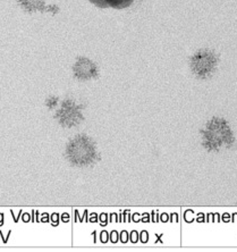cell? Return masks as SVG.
I'll use <instances>...</instances> for the list:
<instances>
[{"label":"cell","instance_id":"7","mask_svg":"<svg viewBox=\"0 0 237 252\" xmlns=\"http://www.w3.org/2000/svg\"><path fill=\"white\" fill-rule=\"evenodd\" d=\"M18 2L24 9H28L30 12L40 8L42 5V0H18Z\"/></svg>","mask_w":237,"mask_h":252},{"label":"cell","instance_id":"3","mask_svg":"<svg viewBox=\"0 0 237 252\" xmlns=\"http://www.w3.org/2000/svg\"><path fill=\"white\" fill-rule=\"evenodd\" d=\"M56 118L65 127H72L79 124L83 120V116L80 107L75 102L66 100L61 103L60 109L56 114Z\"/></svg>","mask_w":237,"mask_h":252},{"label":"cell","instance_id":"4","mask_svg":"<svg viewBox=\"0 0 237 252\" xmlns=\"http://www.w3.org/2000/svg\"><path fill=\"white\" fill-rule=\"evenodd\" d=\"M217 59L213 54L209 51H201L198 55H195L192 61V69L198 76L206 77L212 72L216 67Z\"/></svg>","mask_w":237,"mask_h":252},{"label":"cell","instance_id":"1","mask_svg":"<svg viewBox=\"0 0 237 252\" xmlns=\"http://www.w3.org/2000/svg\"><path fill=\"white\" fill-rule=\"evenodd\" d=\"M66 157L74 166H89L95 160V144L87 135H77L72 139L66 148Z\"/></svg>","mask_w":237,"mask_h":252},{"label":"cell","instance_id":"2","mask_svg":"<svg viewBox=\"0 0 237 252\" xmlns=\"http://www.w3.org/2000/svg\"><path fill=\"white\" fill-rule=\"evenodd\" d=\"M232 140L231 129L227 123L220 118L211 120L203 131V144L209 150L219 149L224 143H231Z\"/></svg>","mask_w":237,"mask_h":252},{"label":"cell","instance_id":"6","mask_svg":"<svg viewBox=\"0 0 237 252\" xmlns=\"http://www.w3.org/2000/svg\"><path fill=\"white\" fill-rule=\"evenodd\" d=\"M92 3L100 8H108L112 7L115 9H123L128 7L133 2V0H90Z\"/></svg>","mask_w":237,"mask_h":252},{"label":"cell","instance_id":"5","mask_svg":"<svg viewBox=\"0 0 237 252\" xmlns=\"http://www.w3.org/2000/svg\"><path fill=\"white\" fill-rule=\"evenodd\" d=\"M75 76L81 80H89L97 75V67L91 61L87 58H80L74 66Z\"/></svg>","mask_w":237,"mask_h":252}]
</instances>
